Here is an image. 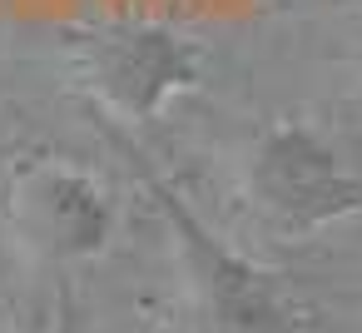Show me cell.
<instances>
[{
    "mask_svg": "<svg viewBox=\"0 0 362 333\" xmlns=\"http://www.w3.org/2000/svg\"><path fill=\"white\" fill-rule=\"evenodd\" d=\"M95 130L105 135V145L134 169V179L144 184L154 214L164 219V229L174 234V254H179V269L189 278V293L194 303L204 308L209 328L218 333H303V313L293 308V298L283 293V283L258 269L248 254L228 249L194 209L189 199L154 169L149 149L134 145L105 110H95Z\"/></svg>",
    "mask_w": 362,
    "mask_h": 333,
    "instance_id": "cell-1",
    "label": "cell"
},
{
    "mask_svg": "<svg viewBox=\"0 0 362 333\" xmlns=\"http://www.w3.org/2000/svg\"><path fill=\"white\" fill-rule=\"evenodd\" d=\"M243 189L288 239H308L362 214V174L303 120H278L253 140Z\"/></svg>",
    "mask_w": 362,
    "mask_h": 333,
    "instance_id": "cell-2",
    "label": "cell"
},
{
    "mask_svg": "<svg viewBox=\"0 0 362 333\" xmlns=\"http://www.w3.org/2000/svg\"><path fill=\"white\" fill-rule=\"evenodd\" d=\"M65 50L110 120H154L204 75V50L159 21H100L70 30Z\"/></svg>",
    "mask_w": 362,
    "mask_h": 333,
    "instance_id": "cell-3",
    "label": "cell"
},
{
    "mask_svg": "<svg viewBox=\"0 0 362 333\" xmlns=\"http://www.w3.org/2000/svg\"><path fill=\"white\" fill-rule=\"evenodd\" d=\"M11 219L16 234L50 264H80L105 254L115 239V204L110 194L75 164L40 159L16 174L11 184Z\"/></svg>",
    "mask_w": 362,
    "mask_h": 333,
    "instance_id": "cell-4",
    "label": "cell"
},
{
    "mask_svg": "<svg viewBox=\"0 0 362 333\" xmlns=\"http://www.w3.org/2000/svg\"><path fill=\"white\" fill-rule=\"evenodd\" d=\"M55 333H95L85 303L75 298V288H60V313H55Z\"/></svg>",
    "mask_w": 362,
    "mask_h": 333,
    "instance_id": "cell-5",
    "label": "cell"
},
{
    "mask_svg": "<svg viewBox=\"0 0 362 333\" xmlns=\"http://www.w3.org/2000/svg\"><path fill=\"white\" fill-rule=\"evenodd\" d=\"M347 50H352V60L362 65V16H357V26H352V35H347Z\"/></svg>",
    "mask_w": 362,
    "mask_h": 333,
    "instance_id": "cell-6",
    "label": "cell"
}]
</instances>
